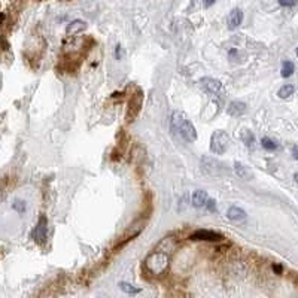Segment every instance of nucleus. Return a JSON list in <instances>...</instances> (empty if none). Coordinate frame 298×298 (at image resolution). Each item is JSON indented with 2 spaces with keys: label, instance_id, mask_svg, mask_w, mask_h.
<instances>
[{
  "label": "nucleus",
  "instance_id": "f257e3e1",
  "mask_svg": "<svg viewBox=\"0 0 298 298\" xmlns=\"http://www.w3.org/2000/svg\"><path fill=\"white\" fill-rule=\"evenodd\" d=\"M172 125L173 130L185 140V142H195L197 139V130L194 124L186 118L183 112L175 111L172 115Z\"/></svg>",
  "mask_w": 298,
  "mask_h": 298
},
{
  "label": "nucleus",
  "instance_id": "f03ea898",
  "mask_svg": "<svg viewBox=\"0 0 298 298\" xmlns=\"http://www.w3.org/2000/svg\"><path fill=\"white\" fill-rule=\"evenodd\" d=\"M145 267L148 268V271H151L155 276L163 274L167 270V267H169V256H167V253H163V252H154V253H151L146 258V261H145Z\"/></svg>",
  "mask_w": 298,
  "mask_h": 298
},
{
  "label": "nucleus",
  "instance_id": "7ed1b4c3",
  "mask_svg": "<svg viewBox=\"0 0 298 298\" xmlns=\"http://www.w3.org/2000/svg\"><path fill=\"white\" fill-rule=\"evenodd\" d=\"M230 145V136L224 130H216L210 137V151L216 155H222L227 152Z\"/></svg>",
  "mask_w": 298,
  "mask_h": 298
},
{
  "label": "nucleus",
  "instance_id": "20e7f679",
  "mask_svg": "<svg viewBox=\"0 0 298 298\" xmlns=\"http://www.w3.org/2000/svg\"><path fill=\"white\" fill-rule=\"evenodd\" d=\"M201 169H203V172L206 175H210V176H222L228 170L221 161H218L215 158H210V157H203Z\"/></svg>",
  "mask_w": 298,
  "mask_h": 298
},
{
  "label": "nucleus",
  "instance_id": "39448f33",
  "mask_svg": "<svg viewBox=\"0 0 298 298\" xmlns=\"http://www.w3.org/2000/svg\"><path fill=\"white\" fill-rule=\"evenodd\" d=\"M200 85L210 96H221L224 93L222 84L218 79H215V78H201L200 79Z\"/></svg>",
  "mask_w": 298,
  "mask_h": 298
},
{
  "label": "nucleus",
  "instance_id": "423d86ee",
  "mask_svg": "<svg viewBox=\"0 0 298 298\" xmlns=\"http://www.w3.org/2000/svg\"><path fill=\"white\" fill-rule=\"evenodd\" d=\"M224 237L219 233H215L212 230H197L189 236V240L194 241H221Z\"/></svg>",
  "mask_w": 298,
  "mask_h": 298
},
{
  "label": "nucleus",
  "instance_id": "0eeeda50",
  "mask_svg": "<svg viewBox=\"0 0 298 298\" xmlns=\"http://www.w3.org/2000/svg\"><path fill=\"white\" fill-rule=\"evenodd\" d=\"M47 237H48V222H47V218H45V216H41L38 225L35 227L33 238H35V241L44 244V243L47 241Z\"/></svg>",
  "mask_w": 298,
  "mask_h": 298
},
{
  "label": "nucleus",
  "instance_id": "6e6552de",
  "mask_svg": "<svg viewBox=\"0 0 298 298\" xmlns=\"http://www.w3.org/2000/svg\"><path fill=\"white\" fill-rule=\"evenodd\" d=\"M142 102H143V93H142V90H136V94L131 97V100H130V106H128V118H130V115H131V112H133V118L139 114V111H140V108H142Z\"/></svg>",
  "mask_w": 298,
  "mask_h": 298
},
{
  "label": "nucleus",
  "instance_id": "1a4fd4ad",
  "mask_svg": "<svg viewBox=\"0 0 298 298\" xmlns=\"http://www.w3.org/2000/svg\"><path fill=\"white\" fill-rule=\"evenodd\" d=\"M227 216L231 222H244L246 218H247L246 212L241 207H237V206H231L227 212Z\"/></svg>",
  "mask_w": 298,
  "mask_h": 298
},
{
  "label": "nucleus",
  "instance_id": "9d476101",
  "mask_svg": "<svg viewBox=\"0 0 298 298\" xmlns=\"http://www.w3.org/2000/svg\"><path fill=\"white\" fill-rule=\"evenodd\" d=\"M243 23V11L241 9H233L228 15V29L230 30H234L237 29L240 24Z\"/></svg>",
  "mask_w": 298,
  "mask_h": 298
},
{
  "label": "nucleus",
  "instance_id": "9b49d317",
  "mask_svg": "<svg viewBox=\"0 0 298 298\" xmlns=\"http://www.w3.org/2000/svg\"><path fill=\"white\" fill-rule=\"evenodd\" d=\"M192 204L194 207H203L204 204H207V192L203 189H197L192 194Z\"/></svg>",
  "mask_w": 298,
  "mask_h": 298
},
{
  "label": "nucleus",
  "instance_id": "f8f14e48",
  "mask_svg": "<svg viewBox=\"0 0 298 298\" xmlns=\"http://www.w3.org/2000/svg\"><path fill=\"white\" fill-rule=\"evenodd\" d=\"M244 111H246V103H243V102H238V100L233 102V103L228 106V114H230V115H233V117L241 115V114H244Z\"/></svg>",
  "mask_w": 298,
  "mask_h": 298
},
{
  "label": "nucleus",
  "instance_id": "ddd939ff",
  "mask_svg": "<svg viewBox=\"0 0 298 298\" xmlns=\"http://www.w3.org/2000/svg\"><path fill=\"white\" fill-rule=\"evenodd\" d=\"M85 27H87V24H85L84 21H81V20H75V21H72V23L67 26L66 33H67L69 36H70V35H76V33L82 32Z\"/></svg>",
  "mask_w": 298,
  "mask_h": 298
},
{
  "label": "nucleus",
  "instance_id": "4468645a",
  "mask_svg": "<svg viewBox=\"0 0 298 298\" xmlns=\"http://www.w3.org/2000/svg\"><path fill=\"white\" fill-rule=\"evenodd\" d=\"M234 170H236V175L241 179H250L252 178V172L249 167H246L244 164L241 163H234Z\"/></svg>",
  "mask_w": 298,
  "mask_h": 298
},
{
  "label": "nucleus",
  "instance_id": "2eb2a0df",
  "mask_svg": "<svg viewBox=\"0 0 298 298\" xmlns=\"http://www.w3.org/2000/svg\"><path fill=\"white\" fill-rule=\"evenodd\" d=\"M294 93H295V87H294L292 84H286V85L280 87L277 96H279L280 99H289Z\"/></svg>",
  "mask_w": 298,
  "mask_h": 298
},
{
  "label": "nucleus",
  "instance_id": "dca6fc26",
  "mask_svg": "<svg viewBox=\"0 0 298 298\" xmlns=\"http://www.w3.org/2000/svg\"><path fill=\"white\" fill-rule=\"evenodd\" d=\"M294 70H295V66H294L292 61H283V64H282V70H280V75H282L283 78H289V76L294 73Z\"/></svg>",
  "mask_w": 298,
  "mask_h": 298
},
{
  "label": "nucleus",
  "instance_id": "f3484780",
  "mask_svg": "<svg viewBox=\"0 0 298 298\" xmlns=\"http://www.w3.org/2000/svg\"><path fill=\"white\" fill-rule=\"evenodd\" d=\"M119 288H121L125 294H128V295H136V294L140 292V288H136V286H133V285H130V283H125V282H121V283H119Z\"/></svg>",
  "mask_w": 298,
  "mask_h": 298
},
{
  "label": "nucleus",
  "instance_id": "a211bd4d",
  "mask_svg": "<svg viewBox=\"0 0 298 298\" xmlns=\"http://www.w3.org/2000/svg\"><path fill=\"white\" fill-rule=\"evenodd\" d=\"M261 145H262V148H265L268 151H276L279 148V145L274 140H271L270 137H262L261 139Z\"/></svg>",
  "mask_w": 298,
  "mask_h": 298
},
{
  "label": "nucleus",
  "instance_id": "6ab92c4d",
  "mask_svg": "<svg viewBox=\"0 0 298 298\" xmlns=\"http://www.w3.org/2000/svg\"><path fill=\"white\" fill-rule=\"evenodd\" d=\"M241 139H243V142H244V145L246 146H253V143H255V137H253V134L250 133V131H247V130H244L243 131V136H241Z\"/></svg>",
  "mask_w": 298,
  "mask_h": 298
},
{
  "label": "nucleus",
  "instance_id": "aec40b11",
  "mask_svg": "<svg viewBox=\"0 0 298 298\" xmlns=\"http://www.w3.org/2000/svg\"><path fill=\"white\" fill-rule=\"evenodd\" d=\"M15 210H18L20 213H23L24 210H26V203H23L21 200H15L14 201V206H12Z\"/></svg>",
  "mask_w": 298,
  "mask_h": 298
},
{
  "label": "nucleus",
  "instance_id": "412c9836",
  "mask_svg": "<svg viewBox=\"0 0 298 298\" xmlns=\"http://www.w3.org/2000/svg\"><path fill=\"white\" fill-rule=\"evenodd\" d=\"M279 3L282 6H286V8H291V6H295L298 3V0H279Z\"/></svg>",
  "mask_w": 298,
  "mask_h": 298
},
{
  "label": "nucleus",
  "instance_id": "4be33fe9",
  "mask_svg": "<svg viewBox=\"0 0 298 298\" xmlns=\"http://www.w3.org/2000/svg\"><path fill=\"white\" fill-rule=\"evenodd\" d=\"M207 209H209L210 212H215V210H216V203H215V200H207Z\"/></svg>",
  "mask_w": 298,
  "mask_h": 298
},
{
  "label": "nucleus",
  "instance_id": "5701e85b",
  "mask_svg": "<svg viewBox=\"0 0 298 298\" xmlns=\"http://www.w3.org/2000/svg\"><path fill=\"white\" fill-rule=\"evenodd\" d=\"M292 157H294L295 160H298V146H294V148H292Z\"/></svg>",
  "mask_w": 298,
  "mask_h": 298
},
{
  "label": "nucleus",
  "instance_id": "b1692460",
  "mask_svg": "<svg viewBox=\"0 0 298 298\" xmlns=\"http://www.w3.org/2000/svg\"><path fill=\"white\" fill-rule=\"evenodd\" d=\"M273 270H274L276 273H282V265H280V264H274V265H273Z\"/></svg>",
  "mask_w": 298,
  "mask_h": 298
},
{
  "label": "nucleus",
  "instance_id": "393cba45",
  "mask_svg": "<svg viewBox=\"0 0 298 298\" xmlns=\"http://www.w3.org/2000/svg\"><path fill=\"white\" fill-rule=\"evenodd\" d=\"M203 2H204V5H206V6L209 8V6H212V5H213V3L216 2V0H203Z\"/></svg>",
  "mask_w": 298,
  "mask_h": 298
},
{
  "label": "nucleus",
  "instance_id": "a878e982",
  "mask_svg": "<svg viewBox=\"0 0 298 298\" xmlns=\"http://www.w3.org/2000/svg\"><path fill=\"white\" fill-rule=\"evenodd\" d=\"M115 57H117V59H119V57H121V47H119V45H117V53H115Z\"/></svg>",
  "mask_w": 298,
  "mask_h": 298
},
{
  "label": "nucleus",
  "instance_id": "bb28decb",
  "mask_svg": "<svg viewBox=\"0 0 298 298\" xmlns=\"http://www.w3.org/2000/svg\"><path fill=\"white\" fill-rule=\"evenodd\" d=\"M294 180H295V182L298 183V173H295V175H294Z\"/></svg>",
  "mask_w": 298,
  "mask_h": 298
},
{
  "label": "nucleus",
  "instance_id": "cd10ccee",
  "mask_svg": "<svg viewBox=\"0 0 298 298\" xmlns=\"http://www.w3.org/2000/svg\"><path fill=\"white\" fill-rule=\"evenodd\" d=\"M297 57H298V48H297Z\"/></svg>",
  "mask_w": 298,
  "mask_h": 298
}]
</instances>
